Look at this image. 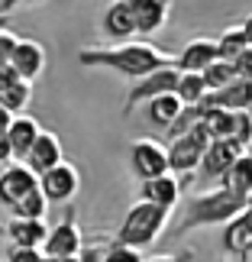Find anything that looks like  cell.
<instances>
[{
    "instance_id": "cell-1",
    "label": "cell",
    "mask_w": 252,
    "mask_h": 262,
    "mask_svg": "<svg viewBox=\"0 0 252 262\" xmlns=\"http://www.w3.org/2000/svg\"><path fill=\"white\" fill-rule=\"evenodd\" d=\"M78 62L84 68H113V72L139 81L155 68L171 65V58L152 42H133L129 39V42H117V46H84L78 49Z\"/></svg>"
},
{
    "instance_id": "cell-2",
    "label": "cell",
    "mask_w": 252,
    "mask_h": 262,
    "mask_svg": "<svg viewBox=\"0 0 252 262\" xmlns=\"http://www.w3.org/2000/svg\"><path fill=\"white\" fill-rule=\"evenodd\" d=\"M168 214L171 210H165V207H155V204H149V201H136V204L126 210V217H123V224H120V230H117L113 243L129 246V249L152 246L155 239L162 236V230L168 224Z\"/></svg>"
},
{
    "instance_id": "cell-3",
    "label": "cell",
    "mask_w": 252,
    "mask_h": 262,
    "mask_svg": "<svg viewBox=\"0 0 252 262\" xmlns=\"http://www.w3.org/2000/svg\"><path fill=\"white\" fill-rule=\"evenodd\" d=\"M246 201L230 194L226 188H214V191H204V194H197L191 201L188 207V217L185 224H181V233H188V230H197V227H217V224H230L233 217H239V210H243Z\"/></svg>"
},
{
    "instance_id": "cell-4",
    "label": "cell",
    "mask_w": 252,
    "mask_h": 262,
    "mask_svg": "<svg viewBox=\"0 0 252 262\" xmlns=\"http://www.w3.org/2000/svg\"><path fill=\"white\" fill-rule=\"evenodd\" d=\"M207 143H210V136H207V129L200 126V123L191 129V133L171 139V143L165 146L168 172L175 175V178H178V175H194V168L200 165V156H204Z\"/></svg>"
},
{
    "instance_id": "cell-5",
    "label": "cell",
    "mask_w": 252,
    "mask_h": 262,
    "mask_svg": "<svg viewBox=\"0 0 252 262\" xmlns=\"http://www.w3.org/2000/svg\"><path fill=\"white\" fill-rule=\"evenodd\" d=\"M178 75H181V72H178L175 65H165V68H155V72H149L146 78H139V81L129 88V94H126L123 114L129 117L139 104H149V100H155V97H162V94H175Z\"/></svg>"
},
{
    "instance_id": "cell-6",
    "label": "cell",
    "mask_w": 252,
    "mask_h": 262,
    "mask_svg": "<svg viewBox=\"0 0 252 262\" xmlns=\"http://www.w3.org/2000/svg\"><path fill=\"white\" fill-rule=\"evenodd\" d=\"M129 168L139 181H149V178H158V175H168V156H165V146L158 139H149V136H139L129 143Z\"/></svg>"
},
{
    "instance_id": "cell-7",
    "label": "cell",
    "mask_w": 252,
    "mask_h": 262,
    "mask_svg": "<svg viewBox=\"0 0 252 262\" xmlns=\"http://www.w3.org/2000/svg\"><path fill=\"white\" fill-rule=\"evenodd\" d=\"M78 188H81V175L72 162H58L55 168L39 175V191L49 204H68L78 194Z\"/></svg>"
},
{
    "instance_id": "cell-8",
    "label": "cell",
    "mask_w": 252,
    "mask_h": 262,
    "mask_svg": "<svg viewBox=\"0 0 252 262\" xmlns=\"http://www.w3.org/2000/svg\"><path fill=\"white\" fill-rule=\"evenodd\" d=\"M84 249V233L78 227L75 214H68L65 220H58L55 227H49L45 243H42V256L49 259H62V256H81Z\"/></svg>"
},
{
    "instance_id": "cell-9",
    "label": "cell",
    "mask_w": 252,
    "mask_h": 262,
    "mask_svg": "<svg viewBox=\"0 0 252 262\" xmlns=\"http://www.w3.org/2000/svg\"><path fill=\"white\" fill-rule=\"evenodd\" d=\"M45 46L36 42V39H16L13 52H10V68H13V75L19 78V81H29L33 84L39 75L45 72Z\"/></svg>"
},
{
    "instance_id": "cell-10",
    "label": "cell",
    "mask_w": 252,
    "mask_h": 262,
    "mask_svg": "<svg viewBox=\"0 0 252 262\" xmlns=\"http://www.w3.org/2000/svg\"><path fill=\"white\" fill-rule=\"evenodd\" d=\"M58 162H65L62 139H58L55 133H49V129H39V136H36V143L29 146V152H26V159H23V165L39 178L42 172L55 168Z\"/></svg>"
},
{
    "instance_id": "cell-11",
    "label": "cell",
    "mask_w": 252,
    "mask_h": 262,
    "mask_svg": "<svg viewBox=\"0 0 252 262\" xmlns=\"http://www.w3.org/2000/svg\"><path fill=\"white\" fill-rule=\"evenodd\" d=\"M39 188V178L29 172L23 162H7L4 172H0V204L13 207L16 201H23L29 191Z\"/></svg>"
},
{
    "instance_id": "cell-12",
    "label": "cell",
    "mask_w": 252,
    "mask_h": 262,
    "mask_svg": "<svg viewBox=\"0 0 252 262\" xmlns=\"http://www.w3.org/2000/svg\"><path fill=\"white\" fill-rule=\"evenodd\" d=\"M217 39H210V36H197V39H191V42L181 46V52L171 58V65L178 68V72H194L200 75L210 62H217Z\"/></svg>"
},
{
    "instance_id": "cell-13",
    "label": "cell",
    "mask_w": 252,
    "mask_h": 262,
    "mask_svg": "<svg viewBox=\"0 0 252 262\" xmlns=\"http://www.w3.org/2000/svg\"><path fill=\"white\" fill-rule=\"evenodd\" d=\"M104 36L117 39V42H129L136 36V19H133V0H113L104 10Z\"/></svg>"
},
{
    "instance_id": "cell-14",
    "label": "cell",
    "mask_w": 252,
    "mask_h": 262,
    "mask_svg": "<svg viewBox=\"0 0 252 262\" xmlns=\"http://www.w3.org/2000/svg\"><path fill=\"white\" fill-rule=\"evenodd\" d=\"M243 156V149H239L236 143H230V139H210L207 149H204V156H200V172H204L207 178H223V172L230 165H233V159Z\"/></svg>"
},
{
    "instance_id": "cell-15",
    "label": "cell",
    "mask_w": 252,
    "mask_h": 262,
    "mask_svg": "<svg viewBox=\"0 0 252 262\" xmlns=\"http://www.w3.org/2000/svg\"><path fill=\"white\" fill-rule=\"evenodd\" d=\"M249 97H252V81L236 78V81L223 84L220 91H207V97L200 100V107H220V110H226V114H236V110H246Z\"/></svg>"
},
{
    "instance_id": "cell-16",
    "label": "cell",
    "mask_w": 252,
    "mask_h": 262,
    "mask_svg": "<svg viewBox=\"0 0 252 262\" xmlns=\"http://www.w3.org/2000/svg\"><path fill=\"white\" fill-rule=\"evenodd\" d=\"M139 201H149L155 207H165L171 210L181 201V181L175 175H158V178H149V181H139Z\"/></svg>"
},
{
    "instance_id": "cell-17",
    "label": "cell",
    "mask_w": 252,
    "mask_h": 262,
    "mask_svg": "<svg viewBox=\"0 0 252 262\" xmlns=\"http://www.w3.org/2000/svg\"><path fill=\"white\" fill-rule=\"evenodd\" d=\"M171 16V0H133V19H136V36L158 33Z\"/></svg>"
},
{
    "instance_id": "cell-18",
    "label": "cell",
    "mask_w": 252,
    "mask_h": 262,
    "mask_svg": "<svg viewBox=\"0 0 252 262\" xmlns=\"http://www.w3.org/2000/svg\"><path fill=\"white\" fill-rule=\"evenodd\" d=\"M39 126L33 117H26V114H16L13 120H10V126H7V139H10V156H13V162H23L26 152H29V146L36 143V136H39Z\"/></svg>"
},
{
    "instance_id": "cell-19",
    "label": "cell",
    "mask_w": 252,
    "mask_h": 262,
    "mask_svg": "<svg viewBox=\"0 0 252 262\" xmlns=\"http://www.w3.org/2000/svg\"><path fill=\"white\" fill-rule=\"evenodd\" d=\"M4 233L10 236V246H23V249H42L45 243V220H19L13 217L10 227H4Z\"/></svg>"
},
{
    "instance_id": "cell-20",
    "label": "cell",
    "mask_w": 252,
    "mask_h": 262,
    "mask_svg": "<svg viewBox=\"0 0 252 262\" xmlns=\"http://www.w3.org/2000/svg\"><path fill=\"white\" fill-rule=\"evenodd\" d=\"M220 188H226L230 194L246 201L249 188H252V152H243L239 159H233V165H230L223 172V178H220Z\"/></svg>"
},
{
    "instance_id": "cell-21",
    "label": "cell",
    "mask_w": 252,
    "mask_h": 262,
    "mask_svg": "<svg viewBox=\"0 0 252 262\" xmlns=\"http://www.w3.org/2000/svg\"><path fill=\"white\" fill-rule=\"evenodd\" d=\"M175 97H178L185 107H197L200 100L207 97L204 78L194 75V72H181V75H178V84H175Z\"/></svg>"
},
{
    "instance_id": "cell-22",
    "label": "cell",
    "mask_w": 252,
    "mask_h": 262,
    "mask_svg": "<svg viewBox=\"0 0 252 262\" xmlns=\"http://www.w3.org/2000/svg\"><path fill=\"white\" fill-rule=\"evenodd\" d=\"M246 49H252V46L246 42L243 26H226L223 33L217 36V55H220V58H226V62H236V58L243 55Z\"/></svg>"
},
{
    "instance_id": "cell-23",
    "label": "cell",
    "mask_w": 252,
    "mask_h": 262,
    "mask_svg": "<svg viewBox=\"0 0 252 262\" xmlns=\"http://www.w3.org/2000/svg\"><path fill=\"white\" fill-rule=\"evenodd\" d=\"M29 100H33V84L29 81H10L7 88H0V107H7L10 114H23V110L29 107Z\"/></svg>"
},
{
    "instance_id": "cell-24",
    "label": "cell",
    "mask_w": 252,
    "mask_h": 262,
    "mask_svg": "<svg viewBox=\"0 0 252 262\" xmlns=\"http://www.w3.org/2000/svg\"><path fill=\"white\" fill-rule=\"evenodd\" d=\"M45 210H49V201L42 198V191H29L23 201H16L13 207H10V214L19 217V220H45Z\"/></svg>"
},
{
    "instance_id": "cell-25",
    "label": "cell",
    "mask_w": 252,
    "mask_h": 262,
    "mask_svg": "<svg viewBox=\"0 0 252 262\" xmlns=\"http://www.w3.org/2000/svg\"><path fill=\"white\" fill-rule=\"evenodd\" d=\"M185 107L181 100L175 97V94H162V97H155V100H149V120H152L155 126H168L171 120L178 117V110Z\"/></svg>"
},
{
    "instance_id": "cell-26",
    "label": "cell",
    "mask_w": 252,
    "mask_h": 262,
    "mask_svg": "<svg viewBox=\"0 0 252 262\" xmlns=\"http://www.w3.org/2000/svg\"><path fill=\"white\" fill-rule=\"evenodd\" d=\"M200 78H204L207 91H220L223 84L236 81V65H233V62H226V58H217V62H210L204 72H200Z\"/></svg>"
},
{
    "instance_id": "cell-27",
    "label": "cell",
    "mask_w": 252,
    "mask_h": 262,
    "mask_svg": "<svg viewBox=\"0 0 252 262\" xmlns=\"http://www.w3.org/2000/svg\"><path fill=\"white\" fill-rule=\"evenodd\" d=\"M252 243V233L246 230V224L239 217H233L230 224H223V249L233 256H243V249Z\"/></svg>"
},
{
    "instance_id": "cell-28",
    "label": "cell",
    "mask_w": 252,
    "mask_h": 262,
    "mask_svg": "<svg viewBox=\"0 0 252 262\" xmlns=\"http://www.w3.org/2000/svg\"><path fill=\"white\" fill-rule=\"evenodd\" d=\"M226 139L230 143H236L243 152H249L252 146V120L243 114V110H236V114H230V129H226Z\"/></svg>"
},
{
    "instance_id": "cell-29",
    "label": "cell",
    "mask_w": 252,
    "mask_h": 262,
    "mask_svg": "<svg viewBox=\"0 0 252 262\" xmlns=\"http://www.w3.org/2000/svg\"><path fill=\"white\" fill-rule=\"evenodd\" d=\"M197 123H200V107H181V110H178V117L165 126V139L171 143V139H178V136L191 133V129H194Z\"/></svg>"
},
{
    "instance_id": "cell-30",
    "label": "cell",
    "mask_w": 252,
    "mask_h": 262,
    "mask_svg": "<svg viewBox=\"0 0 252 262\" xmlns=\"http://www.w3.org/2000/svg\"><path fill=\"white\" fill-rule=\"evenodd\" d=\"M100 262H143L139 259V249H129V246H120L110 239V249H107V256L100 259Z\"/></svg>"
},
{
    "instance_id": "cell-31",
    "label": "cell",
    "mask_w": 252,
    "mask_h": 262,
    "mask_svg": "<svg viewBox=\"0 0 252 262\" xmlns=\"http://www.w3.org/2000/svg\"><path fill=\"white\" fill-rule=\"evenodd\" d=\"M7 262H42V249H23V246H10Z\"/></svg>"
},
{
    "instance_id": "cell-32",
    "label": "cell",
    "mask_w": 252,
    "mask_h": 262,
    "mask_svg": "<svg viewBox=\"0 0 252 262\" xmlns=\"http://www.w3.org/2000/svg\"><path fill=\"white\" fill-rule=\"evenodd\" d=\"M16 39H19V36H13L10 29H4V33H0V65H4V62H10V52H13Z\"/></svg>"
},
{
    "instance_id": "cell-33",
    "label": "cell",
    "mask_w": 252,
    "mask_h": 262,
    "mask_svg": "<svg viewBox=\"0 0 252 262\" xmlns=\"http://www.w3.org/2000/svg\"><path fill=\"white\" fill-rule=\"evenodd\" d=\"M0 162H13V156H10V139H7V129H0Z\"/></svg>"
},
{
    "instance_id": "cell-34",
    "label": "cell",
    "mask_w": 252,
    "mask_h": 262,
    "mask_svg": "<svg viewBox=\"0 0 252 262\" xmlns=\"http://www.w3.org/2000/svg\"><path fill=\"white\" fill-rule=\"evenodd\" d=\"M10 81H16V75H13V68L4 62V65H0V88H7Z\"/></svg>"
},
{
    "instance_id": "cell-35",
    "label": "cell",
    "mask_w": 252,
    "mask_h": 262,
    "mask_svg": "<svg viewBox=\"0 0 252 262\" xmlns=\"http://www.w3.org/2000/svg\"><path fill=\"white\" fill-rule=\"evenodd\" d=\"M239 220H243L246 230L252 233V204H243V210H239Z\"/></svg>"
},
{
    "instance_id": "cell-36",
    "label": "cell",
    "mask_w": 252,
    "mask_h": 262,
    "mask_svg": "<svg viewBox=\"0 0 252 262\" xmlns=\"http://www.w3.org/2000/svg\"><path fill=\"white\" fill-rule=\"evenodd\" d=\"M10 120H13V114H10L7 107H0V129H7V126H10Z\"/></svg>"
},
{
    "instance_id": "cell-37",
    "label": "cell",
    "mask_w": 252,
    "mask_h": 262,
    "mask_svg": "<svg viewBox=\"0 0 252 262\" xmlns=\"http://www.w3.org/2000/svg\"><path fill=\"white\" fill-rule=\"evenodd\" d=\"M243 33H246V42L252 46V13H249V16L243 19Z\"/></svg>"
},
{
    "instance_id": "cell-38",
    "label": "cell",
    "mask_w": 252,
    "mask_h": 262,
    "mask_svg": "<svg viewBox=\"0 0 252 262\" xmlns=\"http://www.w3.org/2000/svg\"><path fill=\"white\" fill-rule=\"evenodd\" d=\"M143 262H181V256H149Z\"/></svg>"
},
{
    "instance_id": "cell-39",
    "label": "cell",
    "mask_w": 252,
    "mask_h": 262,
    "mask_svg": "<svg viewBox=\"0 0 252 262\" xmlns=\"http://www.w3.org/2000/svg\"><path fill=\"white\" fill-rule=\"evenodd\" d=\"M49 259V256H45ZM49 262H81V259H78V256H62V259H49Z\"/></svg>"
},
{
    "instance_id": "cell-40",
    "label": "cell",
    "mask_w": 252,
    "mask_h": 262,
    "mask_svg": "<svg viewBox=\"0 0 252 262\" xmlns=\"http://www.w3.org/2000/svg\"><path fill=\"white\" fill-rule=\"evenodd\" d=\"M243 262H252V243H249V246L243 249Z\"/></svg>"
},
{
    "instance_id": "cell-41",
    "label": "cell",
    "mask_w": 252,
    "mask_h": 262,
    "mask_svg": "<svg viewBox=\"0 0 252 262\" xmlns=\"http://www.w3.org/2000/svg\"><path fill=\"white\" fill-rule=\"evenodd\" d=\"M4 29H10V19H7L4 13H0V33H4Z\"/></svg>"
},
{
    "instance_id": "cell-42",
    "label": "cell",
    "mask_w": 252,
    "mask_h": 262,
    "mask_svg": "<svg viewBox=\"0 0 252 262\" xmlns=\"http://www.w3.org/2000/svg\"><path fill=\"white\" fill-rule=\"evenodd\" d=\"M4 4H10V7H13V4H36V0H4Z\"/></svg>"
},
{
    "instance_id": "cell-43",
    "label": "cell",
    "mask_w": 252,
    "mask_h": 262,
    "mask_svg": "<svg viewBox=\"0 0 252 262\" xmlns=\"http://www.w3.org/2000/svg\"><path fill=\"white\" fill-rule=\"evenodd\" d=\"M243 114H246V117L252 120V97H249V104H246V110H243Z\"/></svg>"
},
{
    "instance_id": "cell-44",
    "label": "cell",
    "mask_w": 252,
    "mask_h": 262,
    "mask_svg": "<svg viewBox=\"0 0 252 262\" xmlns=\"http://www.w3.org/2000/svg\"><path fill=\"white\" fill-rule=\"evenodd\" d=\"M246 204H252V188H249V194H246Z\"/></svg>"
},
{
    "instance_id": "cell-45",
    "label": "cell",
    "mask_w": 252,
    "mask_h": 262,
    "mask_svg": "<svg viewBox=\"0 0 252 262\" xmlns=\"http://www.w3.org/2000/svg\"><path fill=\"white\" fill-rule=\"evenodd\" d=\"M0 233H4V227H0Z\"/></svg>"
}]
</instances>
